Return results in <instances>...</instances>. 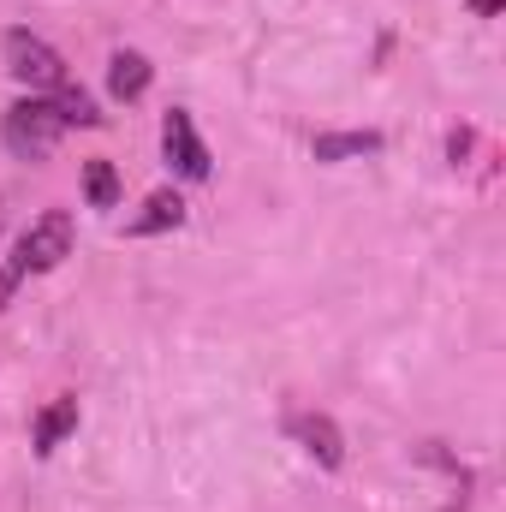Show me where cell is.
Instances as JSON below:
<instances>
[{"label":"cell","instance_id":"obj_3","mask_svg":"<svg viewBox=\"0 0 506 512\" xmlns=\"http://www.w3.org/2000/svg\"><path fill=\"white\" fill-rule=\"evenodd\" d=\"M6 72L30 90V96H54V90H66L72 84V72H66V60L42 42V36H30V30H6Z\"/></svg>","mask_w":506,"mask_h":512},{"label":"cell","instance_id":"obj_10","mask_svg":"<svg viewBox=\"0 0 506 512\" xmlns=\"http://www.w3.org/2000/svg\"><path fill=\"white\" fill-rule=\"evenodd\" d=\"M48 102L60 108V120H66V126H102V114H96V102H90V90H84V84H66V90H54Z\"/></svg>","mask_w":506,"mask_h":512},{"label":"cell","instance_id":"obj_4","mask_svg":"<svg viewBox=\"0 0 506 512\" xmlns=\"http://www.w3.org/2000/svg\"><path fill=\"white\" fill-rule=\"evenodd\" d=\"M161 149H167V167H173V173L209 179V149H203V137H197V126H191L185 108H167V120H161Z\"/></svg>","mask_w":506,"mask_h":512},{"label":"cell","instance_id":"obj_8","mask_svg":"<svg viewBox=\"0 0 506 512\" xmlns=\"http://www.w3.org/2000/svg\"><path fill=\"white\" fill-rule=\"evenodd\" d=\"M78 429V399H54L42 417H36V429H30V441H36V453H54L66 435Z\"/></svg>","mask_w":506,"mask_h":512},{"label":"cell","instance_id":"obj_2","mask_svg":"<svg viewBox=\"0 0 506 512\" xmlns=\"http://www.w3.org/2000/svg\"><path fill=\"white\" fill-rule=\"evenodd\" d=\"M60 108L48 102V96H24V102H12L6 108V120H0V137H6V149L18 155V161H42L54 143H60Z\"/></svg>","mask_w":506,"mask_h":512},{"label":"cell","instance_id":"obj_6","mask_svg":"<svg viewBox=\"0 0 506 512\" xmlns=\"http://www.w3.org/2000/svg\"><path fill=\"white\" fill-rule=\"evenodd\" d=\"M108 90H114L120 102H137V96L149 90V60H143L137 48H120V54L108 60Z\"/></svg>","mask_w":506,"mask_h":512},{"label":"cell","instance_id":"obj_7","mask_svg":"<svg viewBox=\"0 0 506 512\" xmlns=\"http://www.w3.org/2000/svg\"><path fill=\"white\" fill-rule=\"evenodd\" d=\"M179 221H185V197H179V191H155V197L143 203V215L131 221V239L167 233V227H179Z\"/></svg>","mask_w":506,"mask_h":512},{"label":"cell","instance_id":"obj_5","mask_svg":"<svg viewBox=\"0 0 506 512\" xmlns=\"http://www.w3.org/2000/svg\"><path fill=\"white\" fill-rule=\"evenodd\" d=\"M286 429H292V441H298L310 459H322L328 471L346 459V441H340L334 417H322V411H292V417H286Z\"/></svg>","mask_w":506,"mask_h":512},{"label":"cell","instance_id":"obj_1","mask_svg":"<svg viewBox=\"0 0 506 512\" xmlns=\"http://www.w3.org/2000/svg\"><path fill=\"white\" fill-rule=\"evenodd\" d=\"M72 256V215L66 209H48L18 245L6 256V268H0V310L12 304V292L24 286V280H36V274H48V268H60Z\"/></svg>","mask_w":506,"mask_h":512},{"label":"cell","instance_id":"obj_12","mask_svg":"<svg viewBox=\"0 0 506 512\" xmlns=\"http://www.w3.org/2000/svg\"><path fill=\"white\" fill-rule=\"evenodd\" d=\"M471 6H477V18H495L501 12V0H471Z\"/></svg>","mask_w":506,"mask_h":512},{"label":"cell","instance_id":"obj_9","mask_svg":"<svg viewBox=\"0 0 506 512\" xmlns=\"http://www.w3.org/2000/svg\"><path fill=\"white\" fill-rule=\"evenodd\" d=\"M381 131H334V137H316V161H346V155H376Z\"/></svg>","mask_w":506,"mask_h":512},{"label":"cell","instance_id":"obj_11","mask_svg":"<svg viewBox=\"0 0 506 512\" xmlns=\"http://www.w3.org/2000/svg\"><path fill=\"white\" fill-rule=\"evenodd\" d=\"M84 197H90V209H114L120 203V173L108 161H90L84 167Z\"/></svg>","mask_w":506,"mask_h":512}]
</instances>
